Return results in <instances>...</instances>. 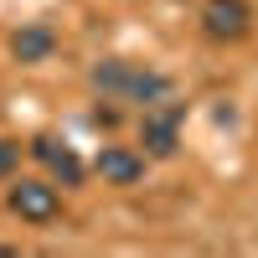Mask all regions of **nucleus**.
Returning <instances> with one entry per match:
<instances>
[{"label":"nucleus","mask_w":258,"mask_h":258,"mask_svg":"<svg viewBox=\"0 0 258 258\" xmlns=\"http://www.w3.org/2000/svg\"><path fill=\"white\" fill-rule=\"evenodd\" d=\"M93 83L103 93L140 98V103H155V98L170 93V78L165 73H145V68H129V62H103V68H93Z\"/></svg>","instance_id":"obj_1"},{"label":"nucleus","mask_w":258,"mask_h":258,"mask_svg":"<svg viewBox=\"0 0 258 258\" xmlns=\"http://www.w3.org/2000/svg\"><path fill=\"white\" fill-rule=\"evenodd\" d=\"M11 212L21 222H57V212H62V197H57V186L47 181H16L11 186Z\"/></svg>","instance_id":"obj_2"},{"label":"nucleus","mask_w":258,"mask_h":258,"mask_svg":"<svg viewBox=\"0 0 258 258\" xmlns=\"http://www.w3.org/2000/svg\"><path fill=\"white\" fill-rule=\"evenodd\" d=\"M140 145H145V155H176V145H181V103H170V109H145L140 119Z\"/></svg>","instance_id":"obj_3"},{"label":"nucleus","mask_w":258,"mask_h":258,"mask_svg":"<svg viewBox=\"0 0 258 258\" xmlns=\"http://www.w3.org/2000/svg\"><path fill=\"white\" fill-rule=\"evenodd\" d=\"M202 21H207V36L238 41V36H248L253 11H248V0H207V6H202Z\"/></svg>","instance_id":"obj_4"},{"label":"nucleus","mask_w":258,"mask_h":258,"mask_svg":"<svg viewBox=\"0 0 258 258\" xmlns=\"http://www.w3.org/2000/svg\"><path fill=\"white\" fill-rule=\"evenodd\" d=\"M98 176L109 186H135L145 176V155H135V150H119V145H103L98 150Z\"/></svg>","instance_id":"obj_5"},{"label":"nucleus","mask_w":258,"mask_h":258,"mask_svg":"<svg viewBox=\"0 0 258 258\" xmlns=\"http://www.w3.org/2000/svg\"><path fill=\"white\" fill-rule=\"evenodd\" d=\"M31 155H36L41 165H47L52 176H62L68 186H78V181H83V165H78V155H73L68 145H57L52 135H41V140H31Z\"/></svg>","instance_id":"obj_6"},{"label":"nucleus","mask_w":258,"mask_h":258,"mask_svg":"<svg viewBox=\"0 0 258 258\" xmlns=\"http://www.w3.org/2000/svg\"><path fill=\"white\" fill-rule=\"evenodd\" d=\"M11 52H16V62H47L57 52V36H52V26H21L11 36Z\"/></svg>","instance_id":"obj_7"},{"label":"nucleus","mask_w":258,"mask_h":258,"mask_svg":"<svg viewBox=\"0 0 258 258\" xmlns=\"http://www.w3.org/2000/svg\"><path fill=\"white\" fill-rule=\"evenodd\" d=\"M16 160H21V145H16V140H0V176H11Z\"/></svg>","instance_id":"obj_8"}]
</instances>
